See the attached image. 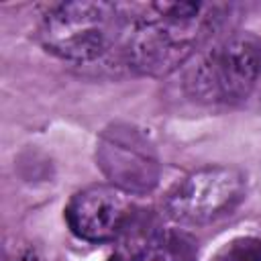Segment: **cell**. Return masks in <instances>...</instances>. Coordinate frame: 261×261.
<instances>
[{"instance_id": "6da1fadb", "label": "cell", "mask_w": 261, "mask_h": 261, "mask_svg": "<svg viewBox=\"0 0 261 261\" xmlns=\"http://www.w3.org/2000/svg\"><path fill=\"white\" fill-rule=\"evenodd\" d=\"M128 24L122 41L126 65L151 77L186 65L218 29L226 6L204 2L126 4Z\"/></svg>"}, {"instance_id": "7a4b0ae2", "label": "cell", "mask_w": 261, "mask_h": 261, "mask_svg": "<svg viewBox=\"0 0 261 261\" xmlns=\"http://www.w3.org/2000/svg\"><path fill=\"white\" fill-rule=\"evenodd\" d=\"M128 24L126 4L63 2L45 14L39 41L47 53L71 63H92L122 47Z\"/></svg>"}, {"instance_id": "3957f363", "label": "cell", "mask_w": 261, "mask_h": 261, "mask_svg": "<svg viewBox=\"0 0 261 261\" xmlns=\"http://www.w3.org/2000/svg\"><path fill=\"white\" fill-rule=\"evenodd\" d=\"M192 59L186 90L194 100L210 106H247L261 77L259 37L237 33Z\"/></svg>"}, {"instance_id": "277c9868", "label": "cell", "mask_w": 261, "mask_h": 261, "mask_svg": "<svg viewBox=\"0 0 261 261\" xmlns=\"http://www.w3.org/2000/svg\"><path fill=\"white\" fill-rule=\"evenodd\" d=\"M247 175L234 165H206L181 177L165 196V214L181 226L210 224L245 200Z\"/></svg>"}, {"instance_id": "5b68a950", "label": "cell", "mask_w": 261, "mask_h": 261, "mask_svg": "<svg viewBox=\"0 0 261 261\" xmlns=\"http://www.w3.org/2000/svg\"><path fill=\"white\" fill-rule=\"evenodd\" d=\"M96 159L112 186L145 194L159 181V159L147 135L130 124H112L100 137Z\"/></svg>"}, {"instance_id": "8992f818", "label": "cell", "mask_w": 261, "mask_h": 261, "mask_svg": "<svg viewBox=\"0 0 261 261\" xmlns=\"http://www.w3.org/2000/svg\"><path fill=\"white\" fill-rule=\"evenodd\" d=\"M130 194L112 184H94L75 192L65 206L69 230L88 243H108L126 232L133 222Z\"/></svg>"}, {"instance_id": "52a82bcc", "label": "cell", "mask_w": 261, "mask_h": 261, "mask_svg": "<svg viewBox=\"0 0 261 261\" xmlns=\"http://www.w3.org/2000/svg\"><path fill=\"white\" fill-rule=\"evenodd\" d=\"M198 247L192 234L179 228L153 232L139 249L135 261H196Z\"/></svg>"}, {"instance_id": "ba28073f", "label": "cell", "mask_w": 261, "mask_h": 261, "mask_svg": "<svg viewBox=\"0 0 261 261\" xmlns=\"http://www.w3.org/2000/svg\"><path fill=\"white\" fill-rule=\"evenodd\" d=\"M261 255V239L239 237L218 249L210 261H257Z\"/></svg>"}, {"instance_id": "9c48e42d", "label": "cell", "mask_w": 261, "mask_h": 261, "mask_svg": "<svg viewBox=\"0 0 261 261\" xmlns=\"http://www.w3.org/2000/svg\"><path fill=\"white\" fill-rule=\"evenodd\" d=\"M251 108H255V110H259L261 112V77H259V82H257V86H255V90H253V96H251V100L247 102Z\"/></svg>"}, {"instance_id": "30bf717a", "label": "cell", "mask_w": 261, "mask_h": 261, "mask_svg": "<svg viewBox=\"0 0 261 261\" xmlns=\"http://www.w3.org/2000/svg\"><path fill=\"white\" fill-rule=\"evenodd\" d=\"M12 261H39V259H37L35 251H22V253H18Z\"/></svg>"}, {"instance_id": "8fae6325", "label": "cell", "mask_w": 261, "mask_h": 261, "mask_svg": "<svg viewBox=\"0 0 261 261\" xmlns=\"http://www.w3.org/2000/svg\"><path fill=\"white\" fill-rule=\"evenodd\" d=\"M257 261H261V255H259V259H257Z\"/></svg>"}]
</instances>
